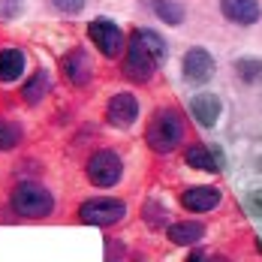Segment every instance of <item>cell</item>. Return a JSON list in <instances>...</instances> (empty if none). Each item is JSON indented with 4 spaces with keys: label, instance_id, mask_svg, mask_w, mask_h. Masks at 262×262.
I'll use <instances>...</instances> for the list:
<instances>
[{
    "label": "cell",
    "instance_id": "1",
    "mask_svg": "<svg viewBox=\"0 0 262 262\" xmlns=\"http://www.w3.org/2000/svg\"><path fill=\"white\" fill-rule=\"evenodd\" d=\"M166 39L160 36L157 30H133V36L127 39L124 49V76L130 81H151V76L157 73V67L166 60Z\"/></svg>",
    "mask_w": 262,
    "mask_h": 262
},
{
    "label": "cell",
    "instance_id": "2",
    "mask_svg": "<svg viewBox=\"0 0 262 262\" xmlns=\"http://www.w3.org/2000/svg\"><path fill=\"white\" fill-rule=\"evenodd\" d=\"M145 142L154 154H172L184 142V121L175 108H160L151 118L148 130H145Z\"/></svg>",
    "mask_w": 262,
    "mask_h": 262
},
{
    "label": "cell",
    "instance_id": "3",
    "mask_svg": "<svg viewBox=\"0 0 262 262\" xmlns=\"http://www.w3.org/2000/svg\"><path fill=\"white\" fill-rule=\"evenodd\" d=\"M12 211L27 217V220L49 217L54 211V196L42 184L21 181V184H15V190H12Z\"/></svg>",
    "mask_w": 262,
    "mask_h": 262
},
{
    "label": "cell",
    "instance_id": "4",
    "mask_svg": "<svg viewBox=\"0 0 262 262\" xmlns=\"http://www.w3.org/2000/svg\"><path fill=\"white\" fill-rule=\"evenodd\" d=\"M88 39L97 46V52L108 57V60H115V57H121L124 49H127V36H124V30L115 25L112 18H94L91 25H88Z\"/></svg>",
    "mask_w": 262,
    "mask_h": 262
},
{
    "label": "cell",
    "instance_id": "5",
    "mask_svg": "<svg viewBox=\"0 0 262 262\" xmlns=\"http://www.w3.org/2000/svg\"><path fill=\"white\" fill-rule=\"evenodd\" d=\"M127 217V205L121 199H108V196H97L79 205V220L84 226H115Z\"/></svg>",
    "mask_w": 262,
    "mask_h": 262
},
{
    "label": "cell",
    "instance_id": "6",
    "mask_svg": "<svg viewBox=\"0 0 262 262\" xmlns=\"http://www.w3.org/2000/svg\"><path fill=\"white\" fill-rule=\"evenodd\" d=\"M84 172H88V181L94 184V187H115V184L121 181L124 163H121V157L115 151H94L88 157Z\"/></svg>",
    "mask_w": 262,
    "mask_h": 262
},
{
    "label": "cell",
    "instance_id": "7",
    "mask_svg": "<svg viewBox=\"0 0 262 262\" xmlns=\"http://www.w3.org/2000/svg\"><path fill=\"white\" fill-rule=\"evenodd\" d=\"M181 70H184V79L190 81V84H205L214 76V57L205 49H190V52L184 54Z\"/></svg>",
    "mask_w": 262,
    "mask_h": 262
},
{
    "label": "cell",
    "instance_id": "8",
    "mask_svg": "<svg viewBox=\"0 0 262 262\" xmlns=\"http://www.w3.org/2000/svg\"><path fill=\"white\" fill-rule=\"evenodd\" d=\"M105 118H108L112 127H121V130L133 127L136 118H139V103H136V97H133V94H115V97L108 100Z\"/></svg>",
    "mask_w": 262,
    "mask_h": 262
},
{
    "label": "cell",
    "instance_id": "9",
    "mask_svg": "<svg viewBox=\"0 0 262 262\" xmlns=\"http://www.w3.org/2000/svg\"><path fill=\"white\" fill-rule=\"evenodd\" d=\"M181 205L187 211H193V214H205V211L220 205V190H217V187H208V184L187 187L181 193Z\"/></svg>",
    "mask_w": 262,
    "mask_h": 262
},
{
    "label": "cell",
    "instance_id": "10",
    "mask_svg": "<svg viewBox=\"0 0 262 262\" xmlns=\"http://www.w3.org/2000/svg\"><path fill=\"white\" fill-rule=\"evenodd\" d=\"M220 12L226 15V21L232 25H241V27H250L259 21L262 9L256 0H220Z\"/></svg>",
    "mask_w": 262,
    "mask_h": 262
},
{
    "label": "cell",
    "instance_id": "11",
    "mask_svg": "<svg viewBox=\"0 0 262 262\" xmlns=\"http://www.w3.org/2000/svg\"><path fill=\"white\" fill-rule=\"evenodd\" d=\"M220 112H223V103L217 94H196L190 100V115L196 118L199 127H214L220 121Z\"/></svg>",
    "mask_w": 262,
    "mask_h": 262
},
{
    "label": "cell",
    "instance_id": "12",
    "mask_svg": "<svg viewBox=\"0 0 262 262\" xmlns=\"http://www.w3.org/2000/svg\"><path fill=\"white\" fill-rule=\"evenodd\" d=\"M184 157L193 169H202V172H220L223 169V154L208 148V145H190Z\"/></svg>",
    "mask_w": 262,
    "mask_h": 262
},
{
    "label": "cell",
    "instance_id": "13",
    "mask_svg": "<svg viewBox=\"0 0 262 262\" xmlns=\"http://www.w3.org/2000/svg\"><path fill=\"white\" fill-rule=\"evenodd\" d=\"M63 76H67V81H73V84H79V88L91 81L94 70H91V60H88V54L81 52V49H76L73 54L63 57Z\"/></svg>",
    "mask_w": 262,
    "mask_h": 262
},
{
    "label": "cell",
    "instance_id": "14",
    "mask_svg": "<svg viewBox=\"0 0 262 262\" xmlns=\"http://www.w3.org/2000/svg\"><path fill=\"white\" fill-rule=\"evenodd\" d=\"M27 54L21 49H0V81H15L25 76Z\"/></svg>",
    "mask_w": 262,
    "mask_h": 262
},
{
    "label": "cell",
    "instance_id": "15",
    "mask_svg": "<svg viewBox=\"0 0 262 262\" xmlns=\"http://www.w3.org/2000/svg\"><path fill=\"white\" fill-rule=\"evenodd\" d=\"M166 232H169V241H172V244L193 247L196 241H202V238H205V226H202V223H196V220H181V223H172Z\"/></svg>",
    "mask_w": 262,
    "mask_h": 262
},
{
    "label": "cell",
    "instance_id": "16",
    "mask_svg": "<svg viewBox=\"0 0 262 262\" xmlns=\"http://www.w3.org/2000/svg\"><path fill=\"white\" fill-rule=\"evenodd\" d=\"M49 88H52L49 70H36V73L25 81V88H21V100H25L27 105H36L46 94H49Z\"/></svg>",
    "mask_w": 262,
    "mask_h": 262
},
{
    "label": "cell",
    "instance_id": "17",
    "mask_svg": "<svg viewBox=\"0 0 262 262\" xmlns=\"http://www.w3.org/2000/svg\"><path fill=\"white\" fill-rule=\"evenodd\" d=\"M151 9H154V15H157L160 21H166V25L178 27L184 21V6L178 0H151Z\"/></svg>",
    "mask_w": 262,
    "mask_h": 262
},
{
    "label": "cell",
    "instance_id": "18",
    "mask_svg": "<svg viewBox=\"0 0 262 262\" xmlns=\"http://www.w3.org/2000/svg\"><path fill=\"white\" fill-rule=\"evenodd\" d=\"M21 124H15V121H6V118H0V151H12V148H18V142H21Z\"/></svg>",
    "mask_w": 262,
    "mask_h": 262
},
{
    "label": "cell",
    "instance_id": "19",
    "mask_svg": "<svg viewBox=\"0 0 262 262\" xmlns=\"http://www.w3.org/2000/svg\"><path fill=\"white\" fill-rule=\"evenodd\" d=\"M235 73L241 81L256 84V81H262V60L259 57H241V60H235Z\"/></svg>",
    "mask_w": 262,
    "mask_h": 262
},
{
    "label": "cell",
    "instance_id": "20",
    "mask_svg": "<svg viewBox=\"0 0 262 262\" xmlns=\"http://www.w3.org/2000/svg\"><path fill=\"white\" fill-rule=\"evenodd\" d=\"M142 217L151 223V226H166V208L160 205V202H145V208H142Z\"/></svg>",
    "mask_w": 262,
    "mask_h": 262
},
{
    "label": "cell",
    "instance_id": "21",
    "mask_svg": "<svg viewBox=\"0 0 262 262\" xmlns=\"http://www.w3.org/2000/svg\"><path fill=\"white\" fill-rule=\"evenodd\" d=\"M244 208H247V214H250V217H262V187H259V190H250V193H247Z\"/></svg>",
    "mask_w": 262,
    "mask_h": 262
},
{
    "label": "cell",
    "instance_id": "22",
    "mask_svg": "<svg viewBox=\"0 0 262 262\" xmlns=\"http://www.w3.org/2000/svg\"><path fill=\"white\" fill-rule=\"evenodd\" d=\"M124 256V244L118 238H105V262H118Z\"/></svg>",
    "mask_w": 262,
    "mask_h": 262
},
{
    "label": "cell",
    "instance_id": "23",
    "mask_svg": "<svg viewBox=\"0 0 262 262\" xmlns=\"http://www.w3.org/2000/svg\"><path fill=\"white\" fill-rule=\"evenodd\" d=\"M52 3L60 9V12L76 15V12H81V9H84V3H88V0H52Z\"/></svg>",
    "mask_w": 262,
    "mask_h": 262
},
{
    "label": "cell",
    "instance_id": "24",
    "mask_svg": "<svg viewBox=\"0 0 262 262\" xmlns=\"http://www.w3.org/2000/svg\"><path fill=\"white\" fill-rule=\"evenodd\" d=\"M18 12V0H9L6 6H3V15H15Z\"/></svg>",
    "mask_w": 262,
    "mask_h": 262
},
{
    "label": "cell",
    "instance_id": "25",
    "mask_svg": "<svg viewBox=\"0 0 262 262\" xmlns=\"http://www.w3.org/2000/svg\"><path fill=\"white\" fill-rule=\"evenodd\" d=\"M202 259H205V256H202L199 250H193V253H190V256H187V259H184V262H202Z\"/></svg>",
    "mask_w": 262,
    "mask_h": 262
},
{
    "label": "cell",
    "instance_id": "26",
    "mask_svg": "<svg viewBox=\"0 0 262 262\" xmlns=\"http://www.w3.org/2000/svg\"><path fill=\"white\" fill-rule=\"evenodd\" d=\"M202 262H205V259H202ZM208 262H229V259H226V256H211Z\"/></svg>",
    "mask_w": 262,
    "mask_h": 262
},
{
    "label": "cell",
    "instance_id": "27",
    "mask_svg": "<svg viewBox=\"0 0 262 262\" xmlns=\"http://www.w3.org/2000/svg\"><path fill=\"white\" fill-rule=\"evenodd\" d=\"M259 250H262V235H259Z\"/></svg>",
    "mask_w": 262,
    "mask_h": 262
}]
</instances>
